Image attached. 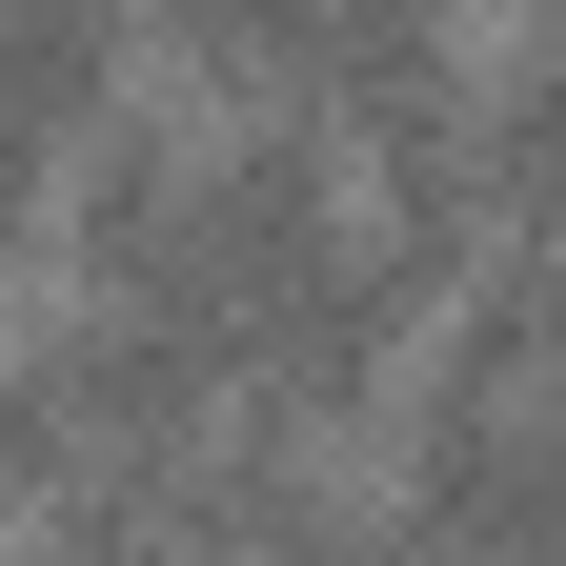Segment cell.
I'll use <instances>...</instances> for the list:
<instances>
[{"mask_svg": "<svg viewBox=\"0 0 566 566\" xmlns=\"http://www.w3.org/2000/svg\"><path fill=\"white\" fill-rule=\"evenodd\" d=\"M446 566H566V405H546V243H485L405 344V506Z\"/></svg>", "mask_w": 566, "mask_h": 566, "instance_id": "6da1fadb", "label": "cell"}, {"mask_svg": "<svg viewBox=\"0 0 566 566\" xmlns=\"http://www.w3.org/2000/svg\"><path fill=\"white\" fill-rule=\"evenodd\" d=\"M122 0H0V223L41 243V182H61V142H82L122 102Z\"/></svg>", "mask_w": 566, "mask_h": 566, "instance_id": "7a4b0ae2", "label": "cell"}, {"mask_svg": "<svg viewBox=\"0 0 566 566\" xmlns=\"http://www.w3.org/2000/svg\"><path fill=\"white\" fill-rule=\"evenodd\" d=\"M304 21L324 0H122V41H163L202 102H304Z\"/></svg>", "mask_w": 566, "mask_h": 566, "instance_id": "3957f363", "label": "cell"}, {"mask_svg": "<svg viewBox=\"0 0 566 566\" xmlns=\"http://www.w3.org/2000/svg\"><path fill=\"white\" fill-rule=\"evenodd\" d=\"M0 566H82V546H61V526H21V546H0Z\"/></svg>", "mask_w": 566, "mask_h": 566, "instance_id": "277c9868", "label": "cell"}, {"mask_svg": "<svg viewBox=\"0 0 566 566\" xmlns=\"http://www.w3.org/2000/svg\"><path fill=\"white\" fill-rule=\"evenodd\" d=\"M21 263H41V243H21V223H0V283H21Z\"/></svg>", "mask_w": 566, "mask_h": 566, "instance_id": "5b68a950", "label": "cell"}, {"mask_svg": "<svg viewBox=\"0 0 566 566\" xmlns=\"http://www.w3.org/2000/svg\"><path fill=\"white\" fill-rule=\"evenodd\" d=\"M0 546H21V485H0Z\"/></svg>", "mask_w": 566, "mask_h": 566, "instance_id": "8992f818", "label": "cell"}]
</instances>
